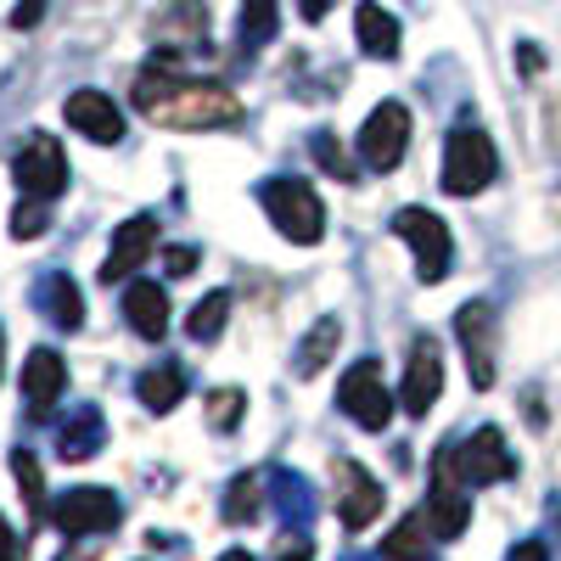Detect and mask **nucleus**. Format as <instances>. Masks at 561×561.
Returning <instances> with one entry per match:
<instances>
[{
	"label": "nucleus",
	"mask_w": 561,
	"mask_h": 561,
	"mask_svg": "<svg viewBox=\"0 0 561 561\" xmlns=\"http://www.w3.org/2000/svg\"><path fill=\"white\" fill-rule=\"evenodd\" d=\"M337 517H343V528H370L382 517V483L365 472L359 460H337Z\"/></svg>",
	"instance_id": "obj_12"
},
{
	"label": "nucleus",
	"mask_w": 561,
	"mask_h": 561,
	"mask_svg": "<svg viewBox=\"0 0 561 561\" xmlns=\"http://www.w3.org/2000/svg\"><path fill=\"white\" fill-rule=\"evenodd\" d=\"M102 444H107V421H102V410H96V404L68 410L62 433H57V455H62V460H90Z\"/></svg>",
	"instance_id": "obj_20"
},
{
	"label": "nucleus",
	"mask_w": 561,
	"mask_h": 561,
	"mask_svg": "<svg viewBox=\"0 0 561 561\" xmlns=\"http://www.w3.org/2000/svg\"><path fill=\"white\" fill-rule=\"evenodd\" d=\"M163 39H174V51H197L208 45V7L203 0H174V12L158 23Z\"/></svg>",
	"instance_id": "obj_24"
},
{
	"label": "nucleus",
	"mask_w": 561,
	"mask_h": 561,
	"mask_svg": "<svg viewBox=\"0 0 561 561\" xmlns=\"http://www.w3.org/2000/svg\"><path fill=\"white\" fill-rule=\"evenodd\" d=\"M45 18V0H18V12H12V28H34Z\"/></svg>",
	"instance_id": "obj_36"
},
{
	"label": "nucleus",
	"mask_w": 561,
	"mask_h": 561,
	"mask_svg": "<svg viewBox=\"0 0 561 561\" xmlns=\"http://www.w3.org/2000/svg\"><path fill=\"white\" fill-rule=\"evenodd\" d=\"M12 180H18L23 197L57 203L68 192V152H62V140L57 135H34L28 147L12 158Z\"/></svg>",
	"instance_id": "obj_7"
},
{
	"label": "nucleus",
	"mask_w": 561,
	"mask_h": 561,
	"mask_svg": "<svg viewBox=\"0 0 561 561\" xmlns=\"http://www.w3.org/2000/svg\"><path fill=\"white\" fill-rule=\"evenodd\" d=\"M23 550H28V539H18L12 523L0 517V561H23Z\"/></svg>",
	"instance_id": "obj_34"
},
{
	"label": "nucleus",
	"mask_w": 561,
	"mask_h": 561,
	"mask_svg": "<svg viewBox=\"0 0 561 561\" xmlns=\"http://www.w3.org/2000/svg\"><path fill=\"white\" fill-rule=\"evenodd\" d=\"M264 489H270V483H264L259 472L230 478V489H225V505H219V511H225V523H237V528H242V523H253L259 511H264Z\"/></svg>",
	"instance_id": "obj_27"
},
{
	"label": "nucleus",
	"mask_w": 561,
	"mask_h": 561,
	"mask_svg": "<svg viewBox=\"0 0 561 561\" xmlns=\"http://www.w3.org/2000/svg\"><path fill=\"white\" fill-rule=\"evenodd\" d=\"M298 12H304L309 23H320L325 12H332V0H298Z\"/></svg>",
	"instance_id": "obj_38"
},
{
	"label": "nucleus",
	"mask_w": 561,
	"mask_h": 561,
	"mask_svg": "<svg viewBox=\"0 0 561 561\" xmlns=\"http://www.w3.org/2000/svg\"><path fill=\"white\" fill-rule=\"evenodd\" d=\"M34 309L51 320L57 332H79V325H84V298H79V287L68 280V270H45L34 280Z\"/></svg>",
	"instance_id": "obj_17"
},
{
	"label": "nucleus",
	"mask_w": 561,
	"mask_h": 561,
	"mask_svg": "<svg viewBox=\"0 0 561 561\" xmlns=\"http://www.w3.org/2000/svg\"><path fill=\"white\" fill-rule=\"evenodd\" d=\"M455 337L466 348V370L472 388H494V309L489 304H466L455 314Z\"/></svg>",
	"instance_id": "obj_11"
},
{
	"label": "nucleus",
	"mask_w": 561,
	"mask_h": 561,
	"mask_svg": "<svg viewBox=\"0 0 561 561\" xmlns=\"http://www.w3.org/2000/svg\"><path fill=\"white\" fill-rule=\"evenodd\" d=\"M225 314H230V293H208L192 304V314H185V332H192V343H214L225 332Z\"/></svg>",
	"instance_id": "obj_28"
},
{
	"label": "nucleus",
	"mask_w": 561,
	"mask_h": 561,
	"mask_svg": "<svg viewBox=\"0 0 561 561\" xmlns=\"http://www.w3.org/2000/svg\"><path fill=\"white\" fill-rule=\"evenodd\" d=\"M45 208H51V203H34V197L18 203V214H12V237H18V242L45 237V225H51V214H45Z\"/></svg>",
	"instance_id": "obj_32"
},
{
	"label": "nucleus",
	"mask_w": 561,
	"mask_h": 561,
	"mask_svg": "<svg viewBox=\"0 0 561 561\" xmlns=\"http://www.w3.org/2000/svg\"><path fill=\"white\" fill-rule=\"evenodd\" d=\"M354 34H359V51L377 57V62H393L399 57V18L382 12L377 0H365V7L354 12Z\"/></svg>",
	"instance_id": "obj_22"
},
{
	"label": "nucleus",
	"mask_w": 561,
	"mask_h": 561,
	"mask_svg": "<svg viewBox=\"0 0 561 561\" xmlns=\"http://www.w3.org/2000/svg\"><path fill=\"white\" fill-rule=\"evenodd\" d=\"M158 248V219L152 214H135V219H124L118 225V237H113V248H107V264H102V280L113 287V280H129L140 264H147V253Z\"/></svg>",
	"instance_id": "obj_14"
},
{
	"label": "nucleus",
	"mask_w": 561,
	"mask_h": 561,
	"mask_svg": "<svg viewBox=\"0 0 561 561\" xmlns=\"http://www.w3.org/2000/svg\"><path fill=\"white\" fill-rule=\"evenodd\" d=\"M275 28H280L275 0H242V18H237V45H242V57H259L264 45L275 39Z\"/></svg>",
	"instance_id": "obj_26"
},
{
	"label": "nucleus",
	"mask_w": 561,
	"mask_h": 561,
	"mask_svg": "<svg viewBox=\"0 0 561 561\" xmlns=\"http://www.w3.org/2000/svg\"><path fill=\"white\" fill-rule=\"evenodd\" d=\"M124 314H129L135 337L163 343V332H169V298H163L158 280H129V287H124Z\"/></svg>",
	"instance_id": "obj_19"
},
{
	"label": "nucleus",
	"mask_w": 561,
	"mask_h": 561,
	"mask_svg": "<svg viewBox=\"0 0 561 561\" xmlns=\"http://www.w3.org/2000/svg\"><path fill=\"white\" fill-rule=\"evenodd\" d=\"M309 528H287V539L275 545V561H309Z\"/></svg>",
	"instance_id": "obj_33"
},
{
	"label": "nucleus",
	"mask_w": 561,
	"mask_h": 561,
	"mask_svg": "<svg viewBox=\"0 0 561 561\" xmlns=\"http://www.w3.org/2000/svg\"><path fill=\"white\" fill-rule=\"evenodd\" d=\"M12 472H18V483H23V494H28L34 523H45V483H39V460H34L28 449H18V455H12Z\"/></svg>",
	"instance_id": "obj_31"
},
{
	"label": "nucleus",
	"mask_w": 561,
	"mask_h": 561,
	"mask_svg": "<svg viewBox=\"0 0 561 561\" xmlns=\"http://www.w3.org/2000/svg\"><path fill=\"white\" fill-rule=\"evenodd\" d=\"M404 147H410V113H404V102H382L359 129V163L388 174V169H399Z\"/></svg>",
	"instance_id": "obj_8"
},
{
	"label": "nucleus",
	"mask_w": 561,
	"mask_h": 561,
	"mask_svg": "<svg viewBox=\"0 0 561 561\" xmlns=\"http://www.w3.org/2000/svg\"><path fill=\"white\" fill-rule=\"evenodd\" d=\"M393 237L410 242V253H415V275L427 280V287H438V280L449 275L455 242H449V225H444L433 208H399V214H393Z\"/></svg>",
	"instance_id": "obj_4"
},
{
	"label": "nucleus",
	"mask_w": 561,
	"mask_h": 561,
	"mask_svg": "<svg viewBox=\"0 0 561 561\" xmlns=\"http://www.w3.org/2000/svg\"><path fill=\"white\" fill-rule=\"evenodd\" d=\"M438 393H444L438 343H433V337H415V343H410V365H404V393H399V404H404L410 415H427V410L438 404Z\"/></svg>",
	"instance_id": "obj_13"
},
{
	"label": "nucleus",
	"mask_w": 561,
	"mask_h": 561,
	"mask_svg": "<svg viewBox=\"0 0 561 561\" xmlns=\"http://www.w3.org/2000/svg\"><path fill=\"white\" fill-rule=\"evenodd\" d=\"M118 517H124L118 494H113V489H96V483H84V489H68V494L57 500V528H62L68 539H90V534H107V528H118Z\"/></svg>",
	"instance_id": "obj_9"
},
{
	"label": "nucleus",
	"mask_w": 561,
	"mask_h": 561,
	"mask_svg": "<svg viewBox=\"0 0 561 561\" xmlns=\"http://www.w3.org/2000/svg\"><path fill=\"white\" fill-rule=\"evenodd\" d=\"M505 561H550V550L539 545V539H523V545H511V556Z\"/></svg>",
	"instance_id": "obj_37"
},
{
	"label": "nucleus",
	"mask_w": 561,
	"mask_h": 561,
	"mask_svg": "<svg viewBox=\"0 0 561 561\" xmlns=\"http://www.w3.org/2000/svg\"><path fill=\"white\" fill-rule=\"evenodd\" d=\"M337 561H377V556H337Z\"/></svg>",
	"instance_id": "obj_41"
},
{
	"label": "nucleus",
	"mask_w": 561,
	"mask_h": 561,
	"mask_svg": "<svg viewBox=\"0 0 561 561\" xmlns=\"http://www.w3.org/2000/svg\"><path fill=\"white\" fill-rule=\"evenodd\" d=\"M135 393H140V404H147L152 415H169V410L185 399V370H180V365H152V370H140Z\"/></svg>",
	"instance_id": "obj_25"
},
{
	"label": "nucleus",
	"mask_w": 561,
	"mask_h": 561,
	"mask_svg": "<svg viewBox=\"0 0 561 561\" xmlns=\"http://www.w3.org/2000/svg\"><path fill=\"white\" fill-rule=\"evenodd\" d=\"M264 483H270V505L280 511L287 528H309L314 523V489H309L304 472H293V466H270Z\"/></svg>",
	"instance_id": "obj_18"
},
{
	"label": "nucleus",
	"mask_w": 561,
	"mask_h": 561,
	"mask_svg": "<svg viewBox=\"0 0 561 561\" xmlns=\"http://www.w3.org/2000/svg\"><path fill=\"white\" fill-rule=\"evenodd\" d=\"M242 415H248V393L242 388H214L208 393V427L214 433H237Z\"/></svg>",
	"instance_id": "obj_29"
},
{
	"label": "nucleus",
	"mask_w": 561,
	"mask_h": 561,
	"mask_svg": "<svg viewBox=\"0 0 561 561\" xmlns=\"http://www.w3.org/2000/svg\"><path fill=\"white\" fill-rule=\"evenodd\" d=\"M427 517H433V534L438 539H460L466 523H472V494H466V478H460V455L455 444H444L433 455V494H427Z\"/></svg>",
	"instance_id": "obj_5"
},
{
	"label": "nucleus",
	"mask_w": 561,
	"mask_h": 561,
	"mask_svg": "<svg viewBox=\"0 0 561 561\" xmlns=\"http://www.w3.org/2000/svg\"><path fill=\"white\" fill-rule=\"evenodd\" d=\"M337 404H343V415L354 421V427L382 433L388 421H393V393H388V382H382V365H377V359L348 365L343 382H337Z\"/></svg>",
	"instance_id": "obj_6"
},
{
	"label": "nucleus",
	"mask_w": 561,
	"mask_h": 561,
	"mask_svg": "<svg viewBox=\"0 0 561 561\" xmlns=\"http://www.w3.org/2000/svg\"><path fill=\"white\" fill-rule=\"evenodd\" d=\"M500 158H494V140L472 124V118H460L449 129V147H444V192L449 197H478L483 185L494 180Z\"/></svg>",
	"instance_id": "obj_3"
},
{
	"label": "nucleus",
	"mask_w": 561,
	"mask_h": 561,
	"mask_svg": "<svg viewBox=\"0 0 561 561\" xmlns=\"http://www.w3.org/2000/svg\"><path fill=\"white\" fill-rule=\"evenodd\" d=\"M129 102L140 118H152L158 129H225L242 124V102L237 90H225L214 79H185L180 57H158L140 68Z\"/></svg>",
	"instance_id": "obj_1"
},
{
	"label": "nucleus",
	"mask_w": 561,
	"mask_h": 561,
	"mask_svg": "<svg viewBox=\"0 0 561 561\" xmlns=\"http://www.w3.org/2000/svg\"><path fill=\"white\" fill-rule=\"evenodd\" d=\"M62 113H68V124H73L84 140H96V147H113V140H124V113L113 107V96H102V90H73Z\"/></svg>",
	"instance_id": "obj_15"
},
{
	"label": "nucleus",
	"mask_w": 561,
	"mask_h": 561,
	"mask_svg": "<svg viewBox=\"0 0 561 561\" xmlns=\"http://www.w3.org/2000/svg\"><path fill=\"white\" fill-rule=\"evenodd\" d=\"M62 388H68V365H62V354H57V348H34V354L23 359V399H28L34 421L51 415V404L62 399Z\"/></svg>",
	"instance_id": "obj_16"
},
{
	"label": "nucleus",
	"mask_w": 561,
	"mask_h": 561,
	"mask_svg": "<svg viewBox=\"0 0 561 561\" xmlns=\"http://www.w3.org/2000/svg\"><path fill=\"white\" fill-rule=\"evenodd\" d=\"M163 264H169V275H192L197 270V248H169Z\"/></svg>",
	"instance_id": "obj_35"
},
{
	"label": "nucleus",
	"mask_w": 561,
	"mask_h": 561,
	"mask_svg": "<svg viewBox=\"0 0 561 561\" xmlns=\"http://www.w3.org/2000/svg\"><path fill=\"white\" fill-rule=\"evenodd\" d=\"M309 152H314V163L325 169V174H337V180H354V158L337 147V140L332 135H325V129H314L309 135Z\"/></svg>",
	"instance_id": "obj_30"
},
{
	"label": "nucleus",
	"mask_w": 561,
	"mask_h": 561,
	"mask_svg": "<svg viewBox=\"0 0 561 561\" xmlns=\"http://www.w3.org/2000/svg\"><path fill=\"white\" fill-rule=\"evenodd\" d=\"M433 517L427 511H410L404 523H393V534L382 539V556L388 561H433Z\"/></svg>",
	"instance_id": "obj_23"
},
{
	"label": "nucleus",
	"mask_w": 561,
	"mask_h": 561,
	"mask_svg": "<svg viewBox=\"0 0 561 561\" xmlns=\"http://www.w3.org/2000/svg\"><path fill=\"white\" fill-rule=\"evenodd\" d=\"M545 517H550V528H556V539H561V494L550 500V511H545Z\"/></svg>",
	"instance_id": "obj_39"
},
{
	"label": "nucleus",
	"mask_w": 561,
	"mask_h": 561,
	"mask_svg": "<svg viewBox=\"0 0 561 561\" xmlns=\"http://www.w3.org/2000/svg\"><path fill=\"white\" fill-rule=\"evenodd\" d=\"M455 455H460V478H466V489H483V483L517 478V455L505 449V433H500V427H478L466 444H455Z\"/></svg>",
	"instance_id": "obj_10"
},
{
	"label": "nucleus",
	"mask_w": 561,
	"mask_h": 561,
	"mask_svg": "<svg viewBox=\"0 0 561 561\" xmlns=\"http://www.w3.org/2000/svg\"><path fill=\"white\" fill-rule=\"evenodd\" d=\"M337 343H343V320L337 314H320L309 332H304V343L293 348V370L309 382V377H320L325 365H332V354H337Z\"/></svg>",
	"instance_id": "obj_21"
},
{
	"label": "nucleus",
	"mask_w": 561,
	"mask_h": 561,
	"mask_svg": "<svg viewBox=\"0 0 561 561\" xmlns=\"http://www.w3.org/2000/svg\"><path fill=\"white\" fill-rule=\"evenodd\" d=\"M219 561H253V556H248V550H225Z\"/></svg>",
	"instance_id": "obj_40"
},
{
	"label": "nucleus",
	"mask_w": 561,
	"mask_h": 561,
	"mask_svg": "<svg viewBox=\"0 0 561 561\" xmlns=\"http://www.w3.org/2000/svg\"><path fill=\"white\" fill-rule=\"evenodd\" d=\"M259 203H264L270 225H275L287 242L314 248V242L325 237V208H320V197H314V185H309V180H287V174H275V180H264V185H259Z\"/></svg>",
	"instance_id": "obj_2"
}]
</instances>
